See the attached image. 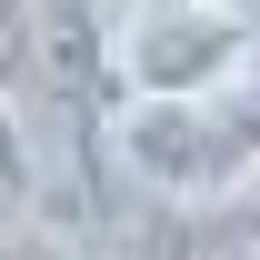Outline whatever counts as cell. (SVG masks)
<instances>
[{"label": "cell", "mask_w": 260, "mask_h": 260, "mask_svg": "<svg viewBox=\"0 0 260 260\" xmlns=\"http://www.w3.org/2000/svg\"><path fill=\"white\" fill-rule=\"evenodd\" d=\"M30 140H20V110H10V80H0V190H30Z\"/></svg>", "instance_id": "5b68a950"}, {"label": "cell", "mask_w": 260, "mask_h": 260, "mask_svg": "<svg viewBox=\"0 0 260 260\" xmlns=\"http://www.w3.org/2000/svg\"><path fill=\"white\" fill-rule=\"evenodd\" d=\"M100 50H110L120 100L220 90V80H250V60H260V10H240V0H110Z\"/></svg>", "instance_id": "3957f363"}, {"label": "cell", "mask_w": 260, "mask_h": 260, "mask_svg": "<svg viewBox=\"0 0 260 260\" xmlns=\"http://www.w3.org/2000/svg\"><path fill=\"white\" fill-rule=\"evenodd\" d=\"M100 20H110V0H20V40L0 50V80H10L30 170H40V150H70L80 170L110 160L120 80H110V50H100Z\"/></svg>", "instance_id": "6da1fadb"}, {"label": "cell", "mask_w": 260, "mask_h": 260, "mask_svg": "<svg viewBox=\"0 0 260 260\" xmlns=\"http://www.w3.org/2000/svg\"><path fill=\"white\" fill-rule=\"evenodd\" d=\"M0 260H70V240L40 230V220H20V230H0Z\"/></svg>", "instance_id": "8992f818"}, {"label": "cell", "mask_w": 260, "mask_h": 260, "mask_svg": "<svg viewBox=\"0 0 260 260\" xmlns=\"http://www.w3.org/2000/svg\"><path fill=\"white\" fill-rule=\"evenodd\" d=\"M240 10H260V0H240Z\"/></svg>", "instance_id": "52a82bcc"}, {"label": "cell", "mask_w": 260, "mask_h": 260, "mask_svg": "<svg viewBox=\"0 0 260 260\" xmlns=\"http://www.w3.org/2000/svg\"><path fill=\"white\" fill-rule=\"evenodd\" d=\"M180 260H260V210H230V200H210V220L190 230V250Z\"/></svg>", "instance_id": "277c9868"}, {"label": "cell", "mask_w": 260, "mask_h": 260, "mask_svg": "<svg viewBox=\"0 0 260 260\" xmlns=\"http://www.w3.org/2000/svg\"><path fill=\"white\" fill-rule=\"evenodd\" d=\"M110 160L170 210H210L260 170V90H170V100H120L110 110Z\"/></svg>", "instance_id": "7a4b0ae2"}]
</instances>
